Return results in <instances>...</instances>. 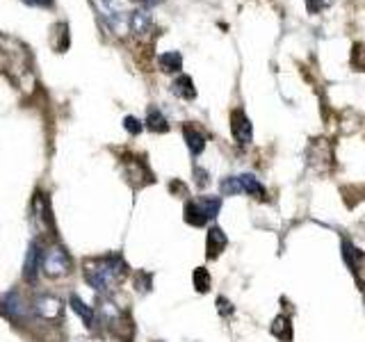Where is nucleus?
Instances as JSON below:
<instances>
[{"mask_svg": "<svg viewBox=\"0 0 365 342\" xmlns=\"http://www.w3.org/2000/svg\"><path fill=\"white\" fill-rule=\"evenodd\" d=\"M83 274L89 288H94L98 296H108L121 285L125 274H128V267H125V262L119 254H110V256L87 260Z\"/></svg>", "mask_w": 365, "mask_h": 342, "instance_id": "f257e3e1", "label": "nucleus"}, {"mask_svg": "<svg viewBox=\"0 0 365 342\" xmlns=\"http://www.w3.org/2000/svg\"><path fill=\"white\" fill-rule=\"evenodd\" d=\"M222 208L220 197H197L185 203V222L192 226H205L212 222Z\"/></svg>", "mask_w": 365, "mask_h": 342, "instance_id": "f03ea898", "label": "nucleus"}, {"mask_svg": "<svg viewBox=\"0 0 365 342\" xmlns=\"http://www.w3.org/2000/svg\"><path fill=\"white\" fill-rule=\"evenodd\" d=\"M73 260L68 256V251L60 244L48 247L41 254V269L48 279H62L66 274H71Z\"/></svg>", "mask_w": 365, "mask_h": 342, "instance_id": "7ed1b4c3", "label": "nucleus"}, {"mask_svg": "<svg viewBox=\"0 0 365 342\" xmlns=\"http://www.w3.org/2000/svg\"><path fill=\"white\" fill-rule=\"evenodd\" d=\"M96 319H98V322H101L103 326H106V328H110L114 336H119V338H123L121 328L133 331V326H130V322H128V315H125L117 304H112V301L108 299V296H98Z\"/></svg>", "mask_w": 365, "mask_h": 342, "instance_id": "20e7f679", "label": "nucleus"}, {"mask_svg": "<svg viewBox=\"0 0 365 342\" xmlns=\"http://www.w3.org/2000/svg\"><path fill=\"white\" fill-rule=\"evenodd\" d=\"M30 222L34 226V231H39L41 235H53V231H55V219L51 214V203H48V199H46L43 192L34 194Z\"/></svg>", "mask_w": 365, "mask_h": 342, "instance_id": "39448f33", "label": "nucleus"}, {"mask_svg": "<svg viewBox=\"0 0 365 342\" xmlns=\"http://www.w3.org/2000/svg\"><path fill=\"white\" fill-rule=\"evenodd\" d=\"M0 315L7 317L9 322L19 324V322H23V319L30 317V308L19 292H9V294H5L3 304H0Z\"/></svg>", "mask_w": 365, "mask_h": 342, "instance_id": "423d86ee", "label": "nucleus"}, {"mask_svg": "<svg viewBox=\"0 0 365 342\" xmlns=\"http://www.w3.org/2000/svg\"><path fill=\"white\" fill-rule=\"evenodd\" d=\"M62 299L55 294H39L34 299V313H37L41 319H48V322H55L62 315Z\"/></svg>", "mask_w": 365, "mask_h": 342, "instance_id": "0eeeda50", "label": "nucleus"}, {"mask_svg": "<svg viewBox=\"0 0 365 342\" xmlns=\"http://www.w3.org/2000/svg\"><path fill=\"white\" fill-rule=\"evenodd\" d=\"M125 178H128L135 187H142V185H146L148 180H153L151 171L146 169L144 160H140V157H128V160H125Z\"/></svg>", "mask_w": 365, "mask_h": 342, "instance_id": "6e6552de", "label": "nucleus"}, {"mask_svg": "<svg viewBox=\"0 0 365 342\" xmlns=\"http://www.w3.org/2000/svg\"><path fill=\"white\" fill-rule=\"evenodd\" d=\"M39 271H41V251H39L37 242H32L28 247L26 262H23V279H26L28 283H34V281H37Z\"/></svg>", "mask_w": 365, "mask_h": 342, "instance_id": "1a4fd4ad", "label": "nucleus"}, {"mask_svg": "<svg viewBox=\"0 0 365 342\" xmlns=\"http://www.w3.org/2000/svg\"><path fill=\"white\" fill-rule=\"evenodd\" d=\"M231 133L240 144L251 142V121L242 110H235L231 114Z\"/></svg>", "mask_w": 365, "mask_h": 342, "instance_id": "9d476101", "label": "nucleus"}, {"mask_svg": "<svg viewBox=\"0 0 365 342\" xmlns=\"http://www.w3.org/2000/svg\"><path fill=\"white\" fill-rule=\"evenodd\" d=\"M226 244H228V237L224 235V231H222V228L212 226L208 231V258L220 256Z\"/></svg>", "mask_w": 365, "mask_h": 342, "instance_id": "9b49d317", "label": "nucleus"}, {"mask_svg": "<svg viewBox=\"0 0 365 342\" xmlns=\"http://www.w3.org/2000/svg\"><path fill=\"white\" fill-rule=\"evenodd\" d=\"M71 308L76 311V315H80V319H83L87 328H94V324H96V311H94V308L85 306V301L80 299L78 294H71Z\"/></svg>", "mask_w": 365, "mask_h": 342, "instance_id": "f8f14e48", "label": "nucleus"}, {"mask_svg": "<svg viewBox=\"0 0 365 342\" xmlns=\"http://www.w3.org/2000/svg\"><path fill=\"white\" fill-rule=\"evenodd\" d=\"M182 135H185V142H187V148L192 155H199L203 148H205V137L199 128H194V125H185L182 128Z\"/></svg>", "mask_w": 365, "mask_h": 342, "instance_id": "ddd939ff", "label": "nucleus"}, {"mask_svg": "<svg viewBox=\"0 0 365 342\" xmlns=\"http://www.w3.org/2000/svg\"><path fill=\"white\" fill-rule=\"evenodd\" d=\"M171 91L178 96V98H185V100H192L197 96V89H194V83L190 76H180L174 80V85H171Z\"/></svg>", "mask_w": 365, "mask_h": 342, "instance_id": "4468645a", "label": "nucleus"}, {"mask_svg": "<svg viewBox=\"0 0 365 342\" xmlns=\"http://www.w3.org/2000/svg\"><path fill=\"white\" fill-rule=\"evenodd\" d=\"M237 178H240V185H242V194H249V197H256V199H265V187L260 185L256 176L242 174Z\"/></svg>", "mask_w": 365, "mask_h": 342, "instance_id": "2eb2a0df", "label": "nucleus"}, {"mask_svg": "<svg viewBox=\"0 0 365 342\" xmlns=\"http://www.w3.org/2000/svg\"><path fill=\"white\" fill-rule=\"evenodd\" d=\"M146 125H148V130H153V133H167L169 130V123L165 119V114L160 112L158 108H148Z\"/></svg>", "mask_w": 365, "mask_h": 342, "instance_id": "dca6fc26", "label": "nucleus"}, {"mask_svg": "<svg viewBox=\"0 0 365 342\" xmlns=\"http://www.w3.org/2000/svg\"><path fill=\"white\" fill-rule=\"evenodd\" d=\"M180 66H182V57H180V53L171 51V53L160 55V68H163L165 73H174V71H180Z\"/></svg>", "mask_w": 365, "mask_h": 342, "instance_id": "f3484780", "label": "nucleus"}, {"mask_svg": "<svg viewBox=\"0 0 365 342\" xmlns=\"http://www.w3.org/2000/svg\"><path fill=\"white\" fill-rule=\"evenodd\" d=\"M342 258H345L347 267H349L351 271H356V269H359V260H361V254H359L356 247H354L347 237H342Z\"/></svg>", "mask_w": 365, "mask_h": 342, "instance_id": "a211bd4d", "label": "nucleus"}, {"mask_svg": "<svg viewBox=\"0 0 365 342\" xmlns=\"http://www.w3.org/2000/svg\"><path fill=\"white\" fill-rule=\"evenodd\" d=\"M272 333L281 338V340H290L292 338V331H290V319L288 317H277L274 319V324H272Z\"/></svg>", "mask_w": 365, "mask_h": 342, "instance_id": "6ab92c4d", "label": "nucleus"}, {"mask_svg": "<svg viewBox=\"0 0 365 342\" xmlns=\"http://www.w3.org/2000/svg\"><path fill=\"white\" fill-rule=\"evenodd\" d=\"M222 194L224 197H235V194H242V185H240L237 176H228L222 180Z\"/></svg>", "mask_w": 365, "mask_h": 342, "instance_id": "aec40b11", "label": "nucleus"}, {"mask_svg": "<svg viewBox=\"0 0 365 342\" xmlns=\"http://www.w3.org/2000/svg\"><path fill=\"white\" fill-rule=\"evenodd\" d=\"M194 288H197L199 292H208V288H210V274L205 271L203 267H199V269H194Z\"/></svg>", "mask_w": 365, "mask_h": 342, "instance_id": "412c9836", "label": "nucleus"}, {"mask_svg": "<svg viewBox=\"0 0 365 342\" xmlns=\"http://www.w3.org/2000/svg\"><path fill=\"white\" fill-rule=\"evenodd\" d=\"M135 283H137V290H140V292H148V290H151V274L140 271L135 276Z\"/></svg>", "mask_w": 365, "mask_h": 342, "instance_id": "4be33fe9", "label": "nucleus"}, {"mask_svg": "<svg viewBox=\"0 0 365 342\" xmlns=\"http://www.w3.org/2000/svg\"><path fill=\"white\" fill-rule=\"evenodd\" d=\"M123 128L128 130V133H133V135H137V133L142 130V123L137 121L135 117H125V119H123Z\"/></svg>", "mask_w": 365, "mask_h": 342, "instance_id": "5701e85b", "label": "nucleus"}, {"mask_svg": "<svg viewBox=\"0 0 365 342\" xmlns=\"http://www.w3.org/2000/svg\"><path fill=\"white\" fill-rule=\"evenodd\" d=\"M217 306H220V313H222V315H231V313H233V306L228 304V301L224 299V296H220V299H217Z\"/></svg>", "mask_w": 365, "mask_h": 342, "instance_id": "b1692460", "label": "nucleus"}, {"mask_svg": "<svg viewBox=\"0 0 365 342\" xmlns=\"http://www.w3.org/2000/svg\"><path fill=\"white\" fill-rule=\"evenodd\" d=\"M334 0H308V5H311V9H319V7H327L331 5Z\"/></svg>", "mask_w": 365, "mask_h": 342, "instance_id": "393cba45", "label": "nucleus"}, {"mask_svg": "<svg viewBox=\"0 0 365 342\" xmlns=\"http://www.w3.org/2000/svg\"><path fill=\"white\" fill-rule=\"evenodd\" d=\"M28 5H37V7H48L53 5V0H26Z\"/></svg>", "mask_w": 365, "mask_h": 342, "instance_id": "a878e982", "label": "nucleus"}]
</instances>
